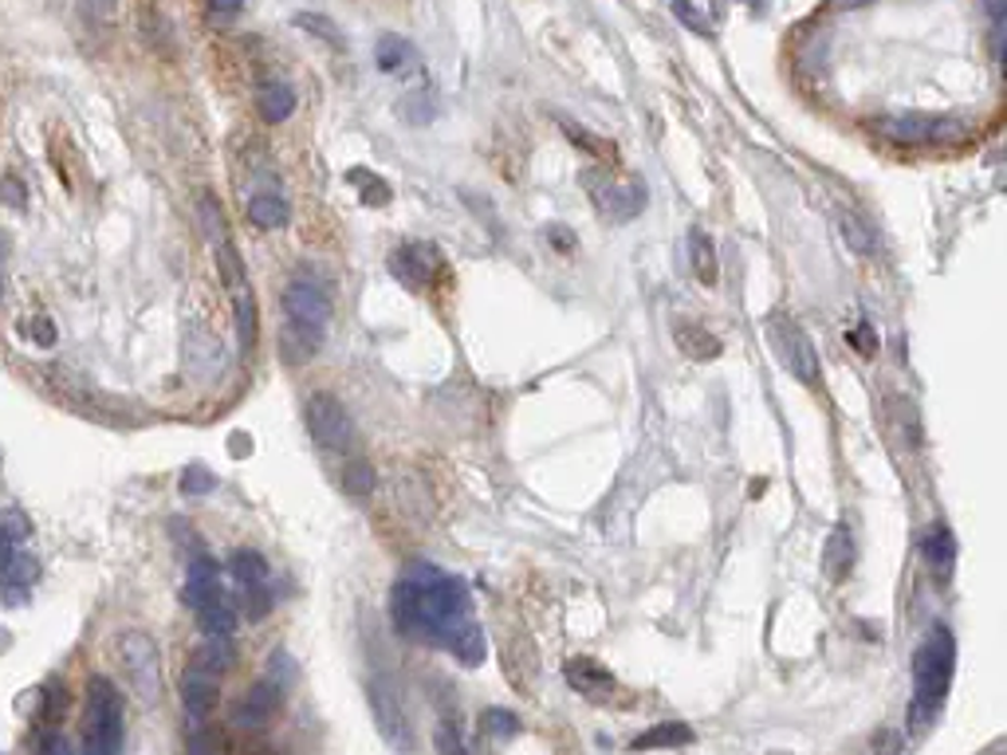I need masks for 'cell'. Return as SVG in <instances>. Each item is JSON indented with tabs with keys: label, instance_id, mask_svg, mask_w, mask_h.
Masks as SVG:
<instances>
[{
	"label": "cell",
	"instance_id": "obj_1",
	"mask_svg": "<svg viewBox=\"0 0 1007 755\" xmlns=\"http://www.w3.org/2000/svg\"><path fill=\"white\" fill-rule=\"evenodd\" d=\"M393 618L405 634L446 645L453 634L468 622V590L461 578L441 575L437 566L414 563L410 575L393 590Z\"/></svg>",
	"mask_w": 1007,
	"mask_h": 755
},
{
	"label": "cell",
	"instance_id": "obj_2",
	"mask_svg": "<svg viewBox=\"0 0 1007 755\" xmlns=\"http://www.w3.org/2000/svg\"><path fill=\"white\" fill-rule=\"evenodd\" d=\"M956 665V641L944 626H937L921 641V650L913 653V701H909V728L925 732L944 708L948 684H953Z\"/></svg>",
	"mask_w": 1007,
	"mask_h": 755
},
{
	"label": "cell",
	"instance_id": "obj_3",
	"mask_svg": "<svg viewBox=\"0 0 1007 755\" xmlns=\"http://www.w3.org/2000/svg\"><path fill=\"white\" fill-rule=\"evenodd\" d=\"M118 657H122V669H127V681L139 696V704L154 708L162 701V653L158 641L142 634V629H127L118 634Z\"/></svg>",
	"mask_w": 1007,
	"mask_h": 755
},
{
	"label": "cell",
	"instance_id": "obj_4",
	"mask_svg": "<svg viewBox=\"0 0 1007 755\" xmlns=\"http://www.w3.org/2000/svg\"><path fill=\"white\" fill-rule=\"evenodd\" d=\"M91 701H87V744L95 752L122 747V701L106 677H91Z\"/></svg>",
	"mask_w": 1007,
	"mask_h": 755
},
{
	"label": "cell",
	"instance_id": "obj_5",
	"mask_svg": "<svg viewBox=\"0 0 1007 755\" xmlns=\"http://www.w3.org/2000/svg\"><path fill=\"white\" fill-rule=\"evenodd\" d=\"M767 343L775 346V355H779V362H784L791 374L799 378V382H818V355H815V343H811V335H806L803 327L791 319V315H775V319H767Z\"/></svg>",
	"mask_w": 1007,
	"mask_h": 755
},
{
	"label": "cell",
	"instance_id": "obj_6",
	"mask_svg": "<svg viewBox=\"0 0 1007 755\" xmlns=\"http://www.w3.org/2000/svg\"><path fill=\"white\" fill-rule=\"evenodd\" d=\"M284 307H287V319H292V327H296L299 335L308 338H323V331H327L331 323V299L323 292H319L315 283L299 280L287 287L284 295Z\"/></svg>",
	"mask_w": 1007,
	"mask_h": 755
},
{
	"label": "cell",
	"instance_id": "obj_7",
	"mask_svg": "<svg viewBox=\"0 0 1007 755\" xmlns=\"http://www.w3.org/2000/svg\"><path fill=\"white\" fill-rule=\"evenodd\" d=\"M308 425L311 437L319 445H327V449H350L354 445V425H350L347 406L339 398H331V394H315L308 401Z\"/></svg>",
	"mask_w": 1007,
	"mask_h": 755
},
{
	"label": "cell",
	"instance_id": "obj_8",
	"mask_svg": "<svg viewBox=\"0 0 1007 755\" xmlns=\"http://www.w3.org/2000/svg\"><path fill=\"white\" fill-rule=\"evenodd\" d=\"M563 673H567V681H571V689H574V692H583L586 701L625 704V696H615V692H622V689H618V681L603 669V665H598V661H591V657H571Z\"/></svg>",
	"mask_w": 1007,
	"mask_h": 755
},
{
	"label": "cell",
	"instance_id": "obj_9",
	"mask_svg": "<svg viewBox=\"0 0 1007 755\" xmlns=\"http://www.w3.org/2000/svg\"><path fill=\"white\" fill-rule=\"evenodd\" d=\"M280 692H284V689H280V684H272V681L253 684V689L241 696V704L233 708V724H236V728H260V724H264L268 716L280 708Z\"/></svg>",
	"mask_w": 1007,
	"mask_h": 755
},
{
	"label": "cell",
	"instance_id": "obj_10",
	"mask_svg": "<svg viewBox=\"0 0 1007 755\" xmlns=\"http://www.w3.org/2000/svg\"><path fill=\"white\" fill-rule=\"evenodd\" d=\"M217 677H221V673L205 669V665H197V661L185 669V677H181V696H185V708H190L193 716L209 713L212 696H217Z\"/></svg>",
	"mask_w": 1007,
	"mask_h": 755
},
{
	"label": "cell",
	"instance_id": "obj_11",
	"mask_svg": "<svg viewBox=\"0 0 1007 755\" xmlns=\"http://www.w3.org/2000/svg\"><path fill=\"white\" fill-rule=\"evenodd\" d=\"M944 118H925V115H913V118H893V123H886V135L893 138V142H902V146H925V142H937V138H944Z\"/></svg>",
	"mask_w": 1007,
	"mask_h": 755
},
{
	"label": "cell",
	"instance_id": "obj_12",
	"mask_svg": "<svg viewBox=\"0 0 1007 755\" xmlns=\"http://www.w3.org/2000/svg\"><path fill=\"white\" fill-rule=\"evenodd\" d=\"M221 594V587H217V566L209 563V559H193L190 566V583H185V606L202 610L209 606V602H217Z\"/></svg>",
	"mask_w": 1007,
	"mask_h": 755
},
{
	"label": "cell",
	"instance_id": "obj_13",
	"mask_svg": "<svg viewBox=\"0 0 1007 755\" xmlns=\"http://www.w3.org/2000/svg\"><path fill=\"white\" fill-rule=\"evenodd\" d=\"M921 555L929 559V566H933L937 578L953 575V563H956L953 532H948V527H929V532L921 535Z\"/></svg>",
	"mask_w": 1007,
	"mask_h": 755
},
{
	"label": "cell",
	"instance_id": "obj_14",
	"mask_svg": "<svg viewBox=\"0 0 1007 755\" xmlns=\"http://www.w3.org/2000/svg\"><path fill=\"white\" fill-rule=\"evenodd\" d=\"M823 566H827L830 583H842L847 571L854 566V535H850L847 524H838L827 539V551H823Z\"/></svg>",
	"mask_w": 1007,
	"mask_h": 755
},
{
	"label": "cell",
	"instance_id": "obj_15",
	"mask_svg": "<svg viewBox=\"0 0 1007 755\" xmlns=\"http://www.w3.org/2000/svg\"><path fill=\"white\" fill-rule=\"evenodd\" d=\"M371 701H374V716H378V728H383L386 740H393V744H405L402 735V708H398V701H393V692L386 689V684H374L371 689Z\"/></svg>",
	"mask_w": 1007,
	"mask_h": 755
},
{
	"label": "cell",
	"instance_id": "obj_16",
	"mask_svg": "<svg viewBox=\"0 0 1007 755\" xmlns=\"http://www.w3.org/2000/svg\"><path fill=\"white\" fill-rule=\"evenodd\" d=\"M594 201H598L610 217H634V213L646 205V193H642V185H615V189H606V193L594 189Z\"/></svg>",
	"mask_w": 1007,
	"mask_h": 755
},
{
	"label": "cell",
	"instance_id": "obj_17",
	"mask_svg": "<svg viewBox=\"0 0 1007 755\" xmlns=\"http://www.w3.org/2000/svg\"><path fill=\"white\" fill-rule=\"evenodd\" d=\"M434 268H437L434 248H402L393 256V272L402 276L405 283H425L434 276Z\"/></svg>",
	"mask_w": 1007,
	"mask_h": 755
},
{
	"label": "cell",
	"instance_id": "obj_18",
	"mask_svg": "<svg viewBox=\"0 0 1007 755\" xmlns=\"http://www.w3.org/2000/svg\"><path fill=\"white\" fill-rule=\"evenodd\" d=\"M197 665H205V669L212 673H224L233 669L236 661V645H233V634H209V641H205L202 650H197Z\"/></svg>",
	"mask_w": 1007,
	"mask_h": 755
},
{
	"label": "cell",
	"instance_id": "obj_19",
	"mask_svg": "<svg viewBox=\"0 0 1007 755\" xmlns=\"http://www.w3.org/2000/svg\"><path fill=\"white\" fill-rule=\"evenodd\" d=\"M673 335H677V346H681V350H685L689 358H716V355H721V338L709 335L705 327L677 323V327H673Z\"/></svg>",
	"mask_w": 1007,
	"mask_h": 755
},
{
	"label": "cell",
	"instance_id": "obj_20",
	"mask_svg": "<svg viewBox=\"0 0 1007 755\" xmlns=\"http://www.w3.org/2000/svg\"><path fill=\"white\" fill-rule=\"evenodd\" d=\"M449 653H456L461 665H480V661H485V634H480L477 622L468 618L465 626L456 629L453 641H449Z\"/></svg>",
	"mask_w": 1007,
	"mask_h": 755
},
{
	"label": "cell",
	"instance_id": "obj_21",
	"mask_svg": "<svg viewBox=\"0 0 1007 755\" xmlns=\"http://www.w3.org/2000/svg\"><path fill=\"white\" fill-rule=\"evenodd\" d=\"M260 115L268 118V123H284L292 111H296V94H292V87L287 84H264V91H260Z\"/></svg>",
	"mask_w": 1007,
	"mask_h": 755
},
{
	"label": "cell",
	"instance_id": "obj_22",
	"mask_svg": "<svg viewBox=\"0 0 1007 755\" xmlns=\"http://www.w3.org/2000/svg\"><path fill=\"white\" fill-rule=\"evenodd\" d=\"M838 229H842L850 248L862 252V256H874V252H878V232L869 229L858 213H842V217H838Z\"/></svg>",
	"mask_w": 1007,
	"mask_h": 755
},
{
	"label": "cell",
	"instance_id": "obj_23",
	"mask_svg": "<svg viewBox=\"0 0 1007 755\" xmlns=\"http://www.w3.org/2000/svg\"><path fill=\"white\" fill-rule=\"evenodd\" d=\"M685 744H693V732L685 724H658V728H649V732H642L634 740V747H685Z\"/></svg>",
	"mask_w": 1007,
	"mask_h": 755
},
{
	"label": "cell",
	"instance_id": "obj_24",
	"mask_svg": "<svg viewBox=\"0 0 1007 755\" xmlns=\"http://www.w3.org/2000/svg\"><path fill=\"white\" fill-rule=\"evenodd\" d=\"M229 566H233V575L241 578L244 587H264V583H268V563H264V555H256V551H248V547H244V551H236L233 563H229Z\"/></svg>",
	"mask_w": 1007,
	"mask_h": 755
},
{
	"label": "cell",
	"instance_id": "obj_25",
	"mask_svg": "<svg viewBox=\"0 0 1007 755\" xmlns=\"http://www.w3.org/2000/svg\"><path fill=\"white\" fill-rule=\"evenodd\" d=\"M248 220L260 229H280L287 225V205L280 197H253L248 201Z\"/></svg>",
	"mask_w": 1007,
	"mask_h": 755
},
{
	"label": "cell",
	"instance_id": "obj_26",
	"mask_svg": "<svg viewBox=\"0 0 1007 755\" xmlns=\"http://www.w3.org/2000/svg\"><path fill=\"white\" fill-rule=\"evenodd\" d=\"M689 248H693V260H697V276L705 283H716V252H712V241L709 232H689Z\"/></svg>",
	"mask_w": 1007,
	"mask_h": 755
},
{
	"label": "cell",
	"instance_id": "obj_27",
	"mask_svg": "<svg viewBox=\"0 0 1007 755\" xmlns=\"http://www.w3.org/2000/svg\"><path fill=\"white\" fill-rule=\"evenodd\" d=\"M197 618H202V629L205 634H233L236 629V614H233V606L229 602H209V606H202L197 610Z\"/></svg>",
	"mask_w": 1007,
	"mask_h": 755
},
{
	"label": "cell",
	"instance_id": "obj_28",
	"mask_svg": "<svg viewBox=\"0 0 1007 755\" xmlns=\"http://www.w3.org/2000/svg\"><path fill=\"white\" fill-rule=\"evenodd\" d=\"M236 323H241V350L248 355L256 346V299L248 292H236Z\"/></svg>",
	"mask_w": 1007,
	"mask_h": 755
},
{
	"label": "cell",
	"instance_id": "obj_29",
	"mask_svg": "<svg viewBox=\"0 0 1007 755\" xmlns=\"http://www.w3.org/2000/svg\"><path fill=\"white\" fill-rule=\"evenodd\" d=\"M296 24L304 31H311V36H319V40H327L331 48H343V31H339V24L331 21V16H319V12H299Z\"/></svg>",
	"mask_w": 1007,
	"mask_h": 755
},
{
	"label": "cell",
	"instance_id": "obj_30",
	"mask_svg": "<svg viewBox=\"0 0 1007 755\" xmlns=\"http://www.w3.org/2000/svg\"><path fill=\"white\" fill-rule=\"evenodd\" d=\"M374 469L366 461H354V464H347V472H343V488H347L350 496H371L374 492Z\"/></svg>",
	"mask_w": 1007,
	"mask_h": 755
},
{
	"label": "cell",
	"instance_id": "obj_31",
	"mask_svg": "<svg viewBox=\"0 0 1007 755\" xmlns=\"http://www.w3.org/2000/svg\"><path fill=\"white\" fill-rule=\"evenodd\" d=\"M374 55H378V67H383V72H398V67L410 60V48H405L398 36H383L378 48H374Z\"/></svg>",
	"mask_w": 1007,
	"mask_h": 755
},
{
	"label": "cell",
	"instance_id": "obj_32",
	"mask_svg": "<svg viewBox=\"0 0 1007 755\" xmlns=\"http://www.w3.org/2000/svg\"><path fill=\"white\" fill-rule=\"evenodd\" d=\"M217 268H221L224 283H229L233 292H244V268H241V260H236L233 244H217Z\"/></svg>",
	"mask_w": 1007,
	"mask_h": 755
},
{
	"label": "cell",
	"instance_id": "obj_33",
	"mask_svg": "<svg viewBox=\"0 0 1007 755\" xmlns=\"http://www.w3.org/2000/svg\"><path fill=\"white\" fill-rule=\"evenodd\" d=\"M296 677H299L296 661L287 657L284 650H276V653H272V665H268V681H272V684H280V689H287V684H296Z\"/></svg>",
	"mask_w": 1007,
	"mask_h": 755
},
{
	"label": "cell",
	"instance_id": "obj_34",
	"mask_svg": "<svg viewBox=\"0 0 1007 755\" xmlns=\"http://www.w3.org/2000/svg\"><path fill=\"white\" fill-rule=\"evenodd\" d=\"M485 732H488V735H496V740H512V735L520 732V724H516V716H512V713L488 708V713H485Z\"/></svg>",
	"mask_w": 1007,
	"mask_h": 755
},
{
	"label": "cell",
	"instance_id": "obj_35",
	"mask_svg": "<svg viewBox=\"0 0 1007 755\" xmlns=\"http://www.w3.org/2000/svg\"><path fill=\"white\" fill-rule=\"evenodd\" d=\"M202 220H205V232H209V241L221 244L224 241V209L217 205L212 197L202 201Z\"/></svg>",
	"mask_w": 1007,
	"mask_h": 755
},
{
	"label": "cell",
	"instance_id": "obj_36",
	"mask_svg": "<svg viewBox=\"0 0 1007 755\" xmlns=\"http://www.w3.org/2000/svg\"><path fill=\"white\" fill-rule=\"evenodd\" d=\"M212 488H217V481H212V472H205V469H190L181 476V492L185 496H205V492H212Z\"/></svg>",
	"mask_w": 1007,
	"mask_h": 755
},
{
	"label": "cell",
	"instance_id": "obj_37",
	"mask_svg": "<svg viewBox=\"0 0 1007 755\" xmlns=\"http://www.w3.org/2000/svg\"><path fill=\"white\" fill-rule=\"evenodd\" d=\"M4 575L16 578V583H24V587H28V583H33L36 575H40V571H36V559H33V555H12L9 563H4Z\"/></svg>",
	"mask_w": 1007,
	"mask_h": 755
},
{
	"label": "cell",
	"instance_id": "obj_38",
	"mask_svg": "<svg viewBox=\"0 0 1007 755\" xmlns=\"http://www.w3.org/2000/svg\"><path fill=\"white\" fill-rule=\"evenodd\" d=\"M244 598H248V602H244V610H248V618H264L268 610H272V602H268V594H264L260 587H256V590L248 587V594H244Z\"/></svg>",
	"mask_w": 1007,
	"mask_h": 755
},
{
	"label": "cell",
	"instance_id": "obj_39",
	"mask_svg": "<svg viewBox=\"0 0 1007 755\" xmlns=\"http://www.w3.org/2000/svg\"><path fill=\"white\" fill-rule=\"evenodd\" d=\"M24 590H28V587H24V583H16V578H9V575L0 578V602H9V606H21V602H24Z\"/></svg>",
	"mask_w": 1007,
	"mask_h": 755
},
{
	"label": "cell",
	"instance_id": "obj_40",
	"mask_svg": "<svg viewBox=\"0 0 1007 755\" xmlns=\"http://www.w3.org/2000/svg\"><path fill=\"white\" fill-rule=\"evenodd\" d=\"M229 452H233V457H248V452H253V437H248V433H233V437H229Z\"/></svg>",
	"mask_w": 1007,
	"mask_h": 755
},
{
	"label": "cell",
	"instance_id": "obj_41",
	"mask_svg": "<svg viewBox=\"0 0 1007 755\" xmlns=\"http://www.w3.org/2000/svg\"><path fill=\"white\" fill-rule=\"evenodd\" d=\"M4 201H9V205H16V209L24 205L21 181H16V178H4Z\"/></svg>",
	"mask_w": 1007,
	"mask_h": 755
},
{
	"label": "cell",
	"instance_id": "obj_42",
	"mask_svg": "<svg viewBox=\"0 0 1007 755\" xmlns=\"http://www.w3.org/2000/svg\"><path fill=\"white\" fill-rule=\"evenodd\" d=\"M9 539H12V535L0 527V571H4V563L12 559V543H9Z\"/></svg>",
	"mask_w": 1007,
	"mask_h": 755
},
{
	"label": "cell",
	"instance_id": "obj_43",
	"mask_svg": "<svg viewBox=\"0 0 1007 755\" xmlns=\"http://www.w3.org/2000/svg\"><path fill=\"white\" fill-rule=\"evenodd\" d=\"M4 256H9V236L0 232V292H4Z\"/></svg>",
	"mask_w": 1007,
	"mask_h": 755
},
{
	"label": "cell",
	"instance_id": "obj_44",
	"mask_svg": "<svg viewBox=\"0 0 1007 755\" xmlns=\"http://www.w3.org/2000/svg\"><path fill=\"white\" fill-rule=\"evenodd\" d=\"M241 4L244 0H212V9H221V12H236Z\"/></svg>",
	"mask_w": 1007,
	"mask_h": 755
},
{
	"label": "cell",
	"instance_id": "obj_45",
	"mask_svg": "<svg viewBox=\"0 0 1007 755\" xmlns=\"http://www.w3.org/2000/svg\"><path fill=\"white\" fill-rule=\"evenodd\" d=\"M91 4H95L103 16H106V12H115V0H91Z\"/></svg>",
	"mask_w": 1007,
	"mask_h": 755
},
{
	"label": "cell",
	"instance_id": "obj_46",
	"mask_svg": "<svg viewBox=\"0 0 1007 755\" xmlns=\"http://www.w3.org/2000/svg\"><path fill=\"white\" fill-rule=\"evenodd\" d=\"M9 645H12V638H9V634H4V629H0V653L9 650Z\"/></svg>",
	"mask_w": 1007,
	"mask_h": 755
},
{
	"label": "cell",
	"instance_id": "obj_47",
	"mask_svg": "<svg viewBox=\"0 0 1007 755\" xmlns=\"http://www.w3.org/2000/svg\"><path fill=\"white\" fill-rule=\"evenodd\" d=\"M838 4H862V0H838Z\"/></svg>",
	"mask_w": 1007,
	"mask_h": 755
}]
</instances>
